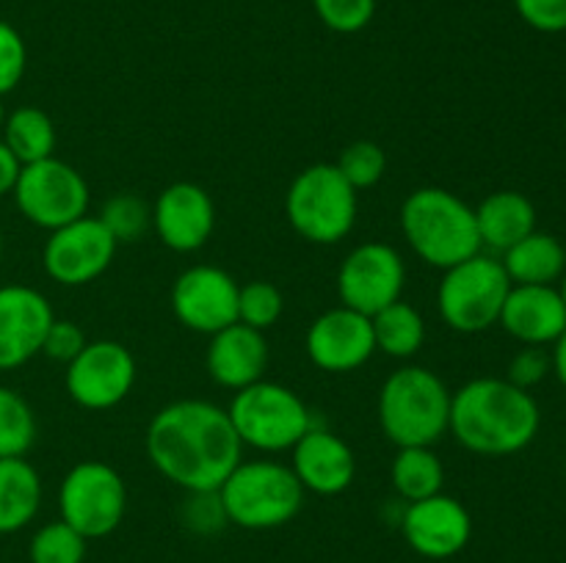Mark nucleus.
<instances>
[{
	"instance_id": "obj_39",
	"label": "nucleus",
	"mask_w": 566,
	"mask_h": 563,
	"mask_svg": "<svg viewBox=\"0 0 566 563\" xmlns=\"http://www.w3.org/2000/svg\"><path fill=\"white\" fill-rule=\"evenodd\" d=\"M20 160L14 158V155L9 152V147H6L3 141H0V199L6 196V193L14 191V182H17V174H20Z\"/></svg>"
},
{
	"instance_id": "obj_16",
	"label": "nucleus",
	"mask_w": 566,
	"mask_h": 563,
	"mask_svg": "<svg viewBox=\"0 0 566 563\" xmlns=\"http://www.w3.org/2000/svg\"><path fill=\"white\" fill-rule=\"evenodd\" d=\"M407 544L418 555L431 561H446L459 555L473 535V519L468 508L448 495H431L426 500L407 502L401 517Z\"/></svg>"
},
{
	"instance_id": "obj_33",
	"label": "nucleus",
	"mask_w": 566,
	"mask_h": 563,
	"mask_svg": "<svg viewBox=\"0 0 566 563\" xmlns=\"http://www.w3.org/2000/svg\"><path fill=\"white\" fill-rule=\"evenodd\" d=\"M315 14L337 33H357L376 14V0H313Z\"/></svg>"
},
{
	"instance_id": "obj_8",
	"label": "nucleus",
	"mask_w": 566,
	"mask_h": 563,
	"mask_svg": "<svg viewBox=\"0 0 566 563\" xmlns=\"http://www.w3.org/2000/svg\"><path fill=\"white\" fill-rule=\"evenodd\" d=\"M509 290L512 279L503 270L501 259L475 254L446 270L437 287V307L453 331L479 334L501 320Z\"/></svg>"
},
{
	"instance_id": "obj_10",
	"label": "nucleus",
	"mask_w": 566,
	"mask_h": 563,
	"mask_svg": "<svg viewBox=\"0 0 566 563\" xmlns=\"http://www.w3.org/2000/svg\"><path fill=\"white\" fill-rule=\"evenodd\" d=\"M14 202L31 224L59 230L83 219L88 210V185L77 169L59 158L22 166L14 182Z\"/></svg>"
},
{
	"instance_id": "obj_35",
	"label": "nucleus",
	"mask_w": 566,
	"mask_h": 563,
	"mask_svg": "<svg viewBox=\"0 0 566 563\" xmlns=\"http://www.w3.org/2000/svg\"><path fill=\"white\" fill-rule=\"evenodd\" d=\"M86 342H88L86 334H83V329L75 323V320H59V318H55L53 323H50L48 334H44L42 353H48L53 362L70 364L72 359H75L77 353L86 348Z\"/></svg>"
},
{
	"instance_id": "obj_17",
	"label": "nucleus",
	"mask_w": 566,
	"mask_h": 563,
	"mask_svg": "<svg viewBox=\"0 0 566 563\" xmlns=\"http://www.w3.org/2000/svg\"><path fill=\"white\" fill-rule=\"evenodd\" d=\"M53 307L28 285L0 287V370H14L42 351Z\"/></svg>"
},
{
	"instance_id": "obj_20",
	"label": "nucleus",
	"mask_w": 566,
	"mask_h": 563,
	"mask_svg": "<svg viewBox=\"0 0 566 563\" xmlns=\"http://www.w3.org/2000/svg\"><path fill=\"white\" fill-rule=\"evenodd\" d=\"M291 450V469L296 472L304 491L335 497L352 486L354 472H357V461H354L352 447L340 436L332 434V431L313 425Z\"/></svg>"
},
{
	"instance_id": "obj_25",
	"label": "nucleus",
	"mask_w": 566,
	"mask_h": 563,
	"mask_svg": "<svg viewBox=\"0 0 566 563\" xmlns=\"http://www.w3.org/2000/svg\"><path fill=\"white\" fill-rule=\"evenodd\" d=\"M370 326H374L376 351L387 353V357L409 359L423 348V315H420L412 304L401 301V298L387 304L385 309H379V312L370 318Z\"/></svg>"
},
{
	"instance_id": "obj_34",
	"label": "nucleus",
	"mask_w": 566,
	"mask_h": 563,
	"mask_svg": "<svg viewBox=\"0 0 566 563\" xmlns=\"http://www.w3.org/2000/svg\"><path fill=\"white\" fill-rule=\"evenodd\" d=\"M28 66V50L14 25L0 20V97L14 92Z\"/></svg>"
},
{
	"instance_id": "obj_28",
	"label": "nucleus",
	"mask_w": 566,
	"mask_h": 563,
	"mask_svg": "<svg viewBox=\"0 0 566 563\" xmlns=\"http://www.w3.org/2000/svg\"><path fill=\"white\" fill-rule=\"evenodd\" d=\"M36 442V417L20 392L0 386V458H22Z\"/></svg>"
},
{
	"instance_id": "obj_2",
	"label": "nucleus",
	"mask_w": 566,
	"mask_h": 563,
	"mask_svg": "<svg viewBox=\"0 0 566 563\" xmlns=\"http://www.w3.org/2000/svg\"><path fill=\"white\" fill-rule=\"evenodd\" d=\"M542 414L534 395L506 379H473L451 397V431L479 456H512L539 434Z\"/></svg>"
},
{
	"instance_id": "obj_14",
	"label": "nucleus",
	"mask_w": 566,
	"mask_h": 563,
	"mask_svg": "<svg viewBox=\"0 0 566 563\" xmlns=\"http://www.w3.org/2000/svg\"><path fill=\"white\" fill-rule=\"evenodd\" d=\"M238 282L216 265H193L171 287V309L186 329L216 334L238 320Z\"/></svg>"
},
{
	"instance_id": "obj_29",
	"label": "nucleus",
	"mask_w": 566,
	"mask_h": 563,
	"mask_svg": "<svg viewBox=\"0 0 566 563\" xmlns=\"http://www.w3.org/2000/svg\"><path fill=\"white\" fill-rule=\"evenodd\" d=\"M97 219L103 221L116 243H136L153 226V210L138 193H114L103 204Z\"/></svg>"
},
{
	"instance_id": "obj_31",
	"label": "nucleus",
	"mask_w": 566,
	"mask_h": 563,
	"mask_svg": "<svg viewBox=\"0 0 566 563\" xmlns=\"http://www.w3.org/2000/svg\"><path fill=\"white\" fill-rule=\"evenodd\" d=\"M285 298L282 290L271 282H249L238 290V320L252 329L265 331L282 318Z\"/></svg>"
},
{
	"instance_id": "obj_22",
	"label": "nucleus",
	"mask_w": 566,
	"mask_h": 563,
	"mask_svg": "<svg viewBox=\"0 0 566 563\" xmlns=\"http://www.w3.org/2000/svg\"><path fill=\"white\" fill-rule=\"evenodd\" d=\"M481 246L506 252L514 243L536 232V208L525 193L495 191L475 208Z\"/></svg>"
},
{
	"instance_id": "obj_38",
	"label": "nucleus",
	"mask_w": 566,
	"mask_h": 563,
	"mask_svg": "<svg viewBox=\"0 0 566 563\" xmlns=\"http://www.w3.org/2000/svg\"><path fill=\"white\" fill-rule=\"evenodd\" d=\"M514 9L536 31H566V0H514Z\"/></svg>"
},
{
	"instance_id": "obj_23",
	"label": "nucleus",
	"mask_w": 566,
	"mask_h": 563,
	"mask_svg": "<svg viewBox=\"0 0 566 563\" xmlns=\"http://www.w3.org/2000/svg\"><path fill=\"white\" fill-rule=\"evenodd\" d=\"M501 263L512 285H556L566 270V252L547 232H531L503 252Z\"/></svg>"
},
{
	"instance_id": "obj_1",
	"label": "nucleus",
	"mask_w": 566,
	"mask_h": 563,
	"mask_svg": "<svg viewBox=\"0 0 566 563\" xmlns=\"http://www.w3.org/2000/svg\"><path fill=\"white\" fill-rule=\"evenodd\" d=\"M147 453L171 484L186 491H219L241 464L243 442L227 408L208 401H175L149 423Z\"/></svg>"
},
{
	"instance_id": "obj_18",
	"label": "nucleus",
	"mask_w": 566,
	"mask_h": 563,
	"mask_svg": "<svg viewBox=\"0 0 566 563\" xmlns=\"http://www.w3.org/2000/svg\"><path fill=\"white\" fill-rule=\"evenodd\" d=\"M153 226L171 252H197L216 230V204L197 182H175L155 199Z\"/></svg>"
},
{
	"instance_id": "obj_36",
	"label": "nucleus",
	"mask_w": 566,
	"mask_h": 563,
	"mask_svg": "<svg viewBox=\"0 0 566 563\" xmlns=\"http://www.w3.org/2000/svg\"><path fill=\"white\" fill-rule=\"evenodd\" d=\"M188 502L182 508L188 528L199 530V533H213V530L224 528L227 513L221 508L219 491H188Z\"/></svg>"
},
{
	"instance_id": "obj_6",
	"label": "nucleus",
	"mask_w": 566,
	"mask_h": 563,
	"mask_svg": "<svg viewBox=\"0 0 566 563\" xmlns=\"http://www.w3.org/2000/svg\"><path fill=\"white\" fill-rule=\"evenodd\" d=\"M285 213L304 241L340 243L357 221V191L335 163L307 166L287 188Z\"/></svg>"
},
{
	"instance_id": "obj_30",
	"label": "nucleus",
	"mask_w": 566,
	"mask_h": 563,
	"mask_svg": "<svg viewBox=\"0 0 566 563\" xmlns=\"http://www.w3.org/2000/svg\"><path fill=\"white\" fill-rule=\"evenodd\" d=\"M31 563H83L86 557V539L75 528L59 519L33 533L28 546Z\"/></svg>"
},
{
	"instance_id": "obj_19",
	"label": "nucleus",
	"mask_w": 566,
	"mask_h": 563,
	"mask_svg": "<svg viewBox=\"0 0 566 563\" xmlns=\"http://www.w3.org/2000/svg\"><path fill=\"white\" fill-rule=\"evenodd\" d=\"M497 323L523 346H551L566 331V307L556 285H512Z\"/></svg>"
},
{
	"instance_id": "obj_42",
	"label": "nucleus",
	"mask_w": 566,
	"mask_h": 563,
	"mask_svg": "<svg viewBox=\"0 0 566 563\" xmlns=\"http://www.w3.org/2000/svg\"><path fill=\"white\" fill-rule=\"evenodd\" d=\"M3 121H6V108H3V97H0V130H3Z\"/></svg>"
},
{
	"instance_id": "obj_7",
	"label": "nucleus",
	"mask_w": 566,
	"mask_h": 563,
	"mask_svg": "<svg viewBox=\"0 0 566 563\" xmlns=\"http://www.w3.org/2000/svg\"><path fill=\"white\" fill-rule=\"evenodd\" d=\"M227 414L243 445L263 453L287 450L315 425L296 392L263 379L238 390Z\"/></svg>"
},
{
	"instance_id": "obj_43",
	"label": "nucleus",
	"mask_w": 566,
	"mask_h": 563,
	"mask_svg": "<svg viewBox=\"0 0 566 563\" xmlns=\"http://www.w3.org/2000/svg\"><path fill=\"white\" fill-rule=\"evenodd\" d=\"M0 257H3V237H0Z\"/></svg>"
},
{
	"instance_id": "obj_41",
	"label": "nucleus",
	"mask_w": 566,
	"mask_h": 563,
	"mask_svg": "<svg viewBox=\"0 0 566 563\" xmlns=\"http://www.w3.org/2000/svg\"><path fill=\"white\" fill-rule=\"evenodd\" d=\"M558 293H562V298H564V307H566V270H564V276H562V285H558Z\"/></svg>"
},
{
	"instance_id": "obj_27",
	"label": "nucleus",
	"mask_w": 566,
	"mask_h": 563,
	"mask_svg": "<svg viewBox=\"0 0 566 563\" xmlns=\"http://www.w3.org/2000/svg\"><path fill=\"white\" fill-rule=\"evenodd\" d=\"M3 144L9 152L20 160V166L36 163V160L53 158L55 149V127L44 110L31 108H17L14 114L6 116L3 121Z\"/></svg>"
},
{
	"instance_id": "obj_11",
	"label": "nucleus",
	"mask_w": 566,
	"mask_h": 563,
	"mask_svg": "<svg viewBox=\"0 0 566 563\" xmlns=\"http://www.w3.org/2000/svg\"><path fill=\"white\" fill-rule=\"evenodd\" d=\"M64 381L77 406L92 412L114 408L136 384V359L116 340L86 342V348L66 364Z\"/></svg>"
},
{
	"instance_id": "obj_21",
	"label": "nucleus",
	"mask_w": 566,
	"mask_h": 563,
	"mask_svg": "<svg viewBox=\"0 0 566 563\" xmlns=\"http://www.w3.org/2000/svg\"><path fill=\"white\" fill-rule=\"evenodd\" d=\"M269 364V342L263 331L235 320L227 329L210 334L208 373L227 390H243L263 379Z\"/></svg>"
},
{
	"instance_id": "obj_37",
	"label": "nucleus",
	"mask_w": 566,
	"mask_h": 563,
	"mask_svg": "<svg viewBox=\"0 0 566 563\" xmlns=\"http://www.w3.org/2000/svg\"><path fill=\"white\" fill-rule=\"evenodd\" d=\"M551 370H553V359L545 348L525 346L523 351L512 359V364H509L506 381H512V384L520 386V390H531V386H536L539 381H545V375L551 373Z\"/></svg>"
},
{
	"instance_id": "obj_15",
	"label": "nucleus",
	"mask_w": 566,
	"mask_h": 563,
	"mask_svg": "<svg viewBox=\"0 0 566 563\" xmlns=\"http://www.w3.org/2000/svg\"><path fill=\"white\" fill-rule=\"evenodd\" d=\"M304 346L315 368L326 373H352L376 353L374 326L368 315L340 304L313 320Z\"/></svg>"
},
{
	"instance_id": "obj_3",
	"label": "nucleus",
	"mask_w": 566,
	"mask_h": 563,
	"mask_svg": "<svg viewBox=\"0 0 566 563\" xmlns=\"http://www.w3.org/2000/svg\"><path fill=\"white\" fill-rule=\"evenodd\" d=\"M401 230L412 252L434 268H453L481 254L475 210L446 188H418L401 204Z\"/></svg>"
},
{
	"instance_id": "obj_26",
	"label": "nucleus",
	"mask_w": 566,
	"mask_h": 563,
	"mask_svg": "<svg viewBox=\"0 0 566 563\" xmlns=\"http://www.w3.org/2000/svg\"><path fill=\"white\" fill-rule=\"evenodd\" d=\"M390 478L403 500L418 502L431 495H440L442 484H446V469L431 447H398Z\"/></svg>"
},
{
	"instance_id": "obj_40",
	"label": "nucleus",
	"mask_w": 566,
	"mask_h": 563,
	"mask_svg": "<svg viewBox=\"0 0 566 563\" xmlns=\"http://www.w3.org/2000/svg\"><path fill=\"white\" fill-rule=\"evenodd\" d=\"M553 353H551V359H553V370H556V375H558V381H562V384L566 386V331L562 337H558L556 342H553Z\"/></svg>"
},
{
	"instance_id": "obj_12",
	"label": "nucleus",
	"mask_w": 566,
	"mask_h": 563,
	"mask_svg": "<svg viewBox=\"0 0 566 563\" xmlns=\"http://www.w3.org/2000/svg\"><path fill=\"white\" fill-rule=\"evenodd\" d=\"M403 282L407 265L396 248L387 243H363L337 270V296L343 307L374 318L379 309L401 298Z\"/></svg>"
},
{
	"instance_id": "obj_4",
	"label": "nucleus",
	"mask_w": 566,
	"mask_h": 563,
	"mask_svg": "<svg viewBox=\"0 0 566 563\" xmlns=\"http://www.w3.org/2000/svg\"><path fill=\"white\" fill-rule=\"evenodd\" d=\"M451 392L429 368L396 370L379 392V423L398 447H431L451 425Z\"/></svg>"
},
{
	"instance_id": "obj_24",
	"label": "nucleus",
	"mask_w": 566,
	"mask_h": 563,
	"mask_svg": "<svg viewBox=\"0 0 566 563\" xmlns=\"http://www.w3.org/2000/svg\"><path fill=\"white\" fill-rule=\"evenodd\" d=\"M42 506V478L25 458H0V535L25 528Z\"/></svg>"
},
{
	"instance_id": "obj_32",
	"label": "nucleus",
	"mask_w": 566,
	"mask_h": 563,
	"mask_svg": "<svg viewBox=\"0 0 566 563\" xmlns=\"http://www.w3.org/2000/svg\"><path fill=\"white\" fill-rule=\"evenodd\" d=\"M335 166L340 169V174L346 177L354 191H363V188H374L385 177L387 155L379 144L354 141L343 149L340 160Z\"/></svg>"
},
{
	"instance_id": "obj_13",
	"label": "nucleus",
	"mask_w": 566,
	"mask_h": 563,
	"mask_svg": "<svg viewBox=\"0 0 566 563\" xmlns=\"http://www.w3.org/2000/svg\"><path fill=\"white\" fill-rule=\"evenodd\" d=\"M116 246L119 243L105 230L103 221L83 215V219L50 232L42 263L50 279L66 287H81L108 270Z\"/></svg>"
},
{
	"instance_id": "obj_9",
	"label": "nucleus",
	"mask_w": 566,
	"mask_h": 563,
	"mask_svg": "<svg viewBox=\"0 0 566 563\" xmlns=\"http://www.w3.org/2000/svg\"><path fill=\"white\" fill-rule=\"evenodd\" d=\"M59 508L61 519L83 539H103L125 519L127 486L108 464L81 461L61 480Z\"/></svg>"
},
{
	"instance_id": "obj_5",
	"label": "nucleus",
	"mask_w": 566,
	"mask_h": 563,
	"mask_svg": "<svg viewBox=\"0 0 566 563\" xmlns=\"http://www.w3.org/2000/svg\"><path fill=\"white\" fill-rule=\"evenodd\" d=\"M227 522L247 530L287 524L304 506V486L280 461H241L219 486Z\"/></svg>"
}]
</instances>
